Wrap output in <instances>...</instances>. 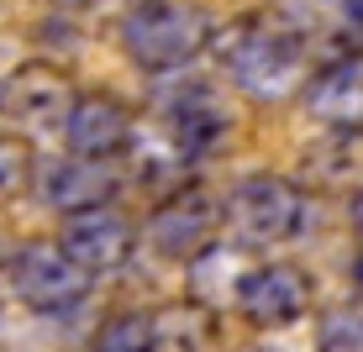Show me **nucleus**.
Instances as JSON below:
<instances>
[{"mask_svg":"<svg viewBox=\"0 0 363 352\" xmlns=\"http://www.w3.org/2000/svg\"><path fill=\"white\" fill-rule=\"evenodd\" d=\"M211 47L227 84L247 100H290L306 84V37L279 16H242L211 32Z\"/></svg>","mask_w":363,"mask_h":352,"instance_id":"1","label":"nucleus"},{"mask_svg":"<svg viewBox=\"0 0 363 352\" xmlns=\"http://www.w3.org/2000/svg\"><path fill=\"white\" fill-rule=\"evenodd\" d=\"M211 16L190 0H137L121 16V47L143 74H179L211 47Z\"/></svg>","mask_w":363,"mask_h":352,"instance_id":"2","label":"nucleus"},{"mask_svg":"<svg viewBox=\"0 0 363 352\" xmlns=\"http://www.w3.org/2000/svg\"><path fill=\"white\" fill-rule=\"evenodd\" d=\"M221 221L232 226V237L242 247H279L311 226V200L284 174H247L232 184Z\"/></svg>","mask_w":363,"mask_h":352,"instance_id":"3","label":"nucleus"},{"mask_svg":"<svg viewBox=\"0 0 363 352\" xmlns=\"http://www.w3.org/2000/svg\"><path fill=\"white\" fill-rule=\"evenodd\" d=\"M11 289L21 305L43 310V316H69L90 300V273L58 242H27L11 258Z\"/></svg>","mask_w":363,"mask_h":352,"instance_id":"4","label":"nucleus"},{"mask_svg":"<svg viewBox=\"0 0 363 352\" xmlns=\"http://www.w3.org/2000/svg\"><path fill=\"white\" fill-rule=\"evenodd\" d=\"M158 132H164L184 158H200V153H211V147L227 142L232 110H227V100L211 90V84L179 79L164 95V106H158Z\"/></svg>","mask_w":363,"mask_h":352,"instance_id":"5","label":"nucleus"},{"mask_svg":"<svg viewBox=\"0 0 363 352\" xmlns=\"http://www.w3.org/2000/svg\"><path fill=\"white\" fill-rule=\"evenodd\" d=\"M58 247H64V253H69V258L95 279V273H116L121 263L132 258L137 232H132V221L106 200V205L69 210L64 226H58Z\"/></svg>","mask_w":363,"mask_h":352,"instance_id":"6","label":"nucleus"},{"mask_svg":"<svg viewBox=\"0 0 363 352\" xmlns=\"http://www.w3.org/2000/svg\"><path fill=\"white\" fill-rule=\"evenodd\" d=\"M132 132H137V121H132V110L121 106L116 95H74L58 137H64V147L79 153V158L116 163V158H127Z\"/></svg>","mask_w":363,"mask_h":352,"instance_id":"7","label":"nucleus"},{"mask_svg":"<svg viewBox=\"0 0 363 352\" xmlns=\"http://www.w3.org/2000/svg\"><path fill=\"white\" fill-rule=\"evenodd\" d=\"M237 310L253 326H295L311 310V279L295 263H258L237 279Z\"/></svg>","mask_w":363,"mask_h":352,"instance_id":"8","label":"nucleus"},{"mask_svg":"<svg viewBox=\"0 0 363 352\" xmlns=\"http://www.w3.org/2000/svg\"><path fill=\"white\" fill-rule=\"evenodd\" d=\"M300 95H306V110L316 127L342 137L363 132V53H342L332 64H321L316 74H306Z\"/></svg>","mask_w":363,"mask_h":352,"instance_id":"9","label":"nucleus"},{"mask_svg":"<svg viewBox=\"0 0 363 352\" xmlns=\"http://www.w3.org/2000/svg\"><path fill=\"white\" fill-rule=\"evenodd\" d=\"M32 195L43 200L48 210H84V205H106L116 195V163H100V158H48L32 169Z\"/></svg>","mask_w":363,"mask_h":352,"instance_id":"10","label":"nucleus"},{"mask_svg":"<svg viewBox=\"0 0 363 352\" xmlns=\"http://www.w3.org/2000/svg\"><path fill=\"white\" fill-rule=\"evenodd\" d=\"M221 210L211 205L200 190H179L174 200L153 210V221H147V242L158 247L164 258H200L211 247V232H216Z\"/></svg>","mask_w":363,"mask_h":352,"instance_id":"11","label":"nucleus"},{"mask_svg":"<svg viewBox=\"0 0 363 352\" xmlns=\"http://www.w3.org/2000/svg\"><path fill=\"white\" fill-rule=\"evenodd\" d=\"M6 100H11V116L27 132H53L58 137L69 106H74V90L64 84V74H53V69H21Z\"/></svg>","mask_w":363,"mask_h":352,"instance_id":"12","label":"nucleus"},{"mask_svg":"<svg viewBox=\"0 0 363 352\" xmlns=\"http://www.w3.org/2000/svg\"><path fill=\"white\" fill-rule=\"evenodd\" d=\"M95 352H164V326L147 310H121L100 326Z\"/></svg>","mask_w":363,"mask_h":352,"instance_id":"13","label":"nucleus"},{"mask_svg":"<svg viewBox=\"0 0 363 352\" xmlns=\"http://www.w3.org/2000/svg\"><path fill=\"white\" fill-rule=\"evenodd\" d=\"M316 352H363V305H337L316 326Z\"/></svg>","mask_w":363,"mask_h":352,"instance_id":"14","label":"nucleus"},{"mask_svg":"<svg viewBox=\"0 0 363 352\" xmlns=\"http://www.w3.org/2000/svg\"><path fill=\"white\" fill-rule=\"evenodd\" d=\"M27 142L21 137H0V190H16L27 179Z\"/></svg>","mask_w":363,"mask_h":352,"instance_id":"15","label":"nucleus"},{"mask_svg":"<svg viewBox=\"0 0 363 352\" xmlns=\"http://www.w3.org/2000/svg\"><path fill=\"white\" fill-rule=\"evenodd\" d=\"M347 221H353V232L363 237V190H353V200H347Z\"/></svg>","mask_w":363,"mask_h":352,"instance_id":"16","label":"nucleus"},{"mask_svg":"<svg viewBox=\"0 0 363 352\" xmlns=\"http://www.w3.org/2000/svg\"><path fill=\"white\" fill-rule=\"evenodd\" d=\"M342 6H347V16H358V21H363V0H342Z\"/></svg>","mask_w":363,"mask_h":352,"instance_id":"17","label":"nucleus"},{"mask_svg":"<svg viewBox=\"0 0 363 352\" xmlns=\"http://www.w3.org/2000/svg\"><path fill=\"white\" fill-rule=\"evenodd\" d=\"M353 279H358V284H363V253H358V258H353Z\"/></svg>","mask_w":363,"mask_h":352,"instance_id":"18","label":"nucleus"},{"mask_svg":"<svg viewBox=\"0 0 363 352\" xmlns=\"http://www.w3.org/2000/svg\"><path fill=\"white\" fill-rule=\"evenodd\" d=\"M69 6H84V0H69Z\"/></svg>","mask_w":363,"mask_h":352,"instance_id":"19","label":"nucleus"}]
</instances>
